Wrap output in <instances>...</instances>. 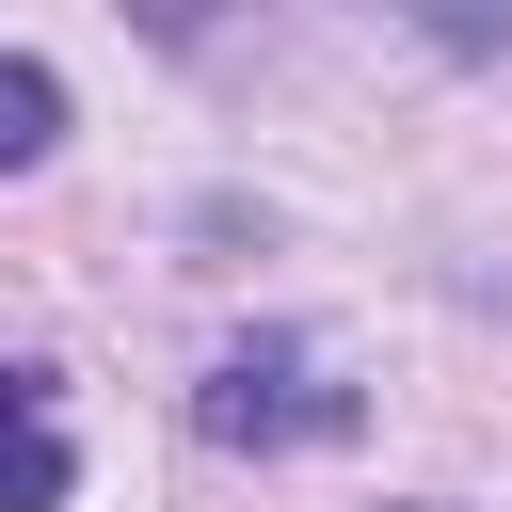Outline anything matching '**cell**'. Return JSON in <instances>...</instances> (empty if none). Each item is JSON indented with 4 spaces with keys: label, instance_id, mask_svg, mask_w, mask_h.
Returning <instances> with one entry per match:
<instances>
[{
    "label": "cell",
    "instance_id": "cell-1",
    "mask_svg": "<svg viewBox=\"0 0 512 512\" xmlns=\"http://www.w3.org/2000/svg\"><path fill=\"white\" fill-rule=\"evenodd\" d=\"M192 432H208V448H320V432H352V384H336L320 336H240V352L192 384Z\"/></svg>",
    "mask_w": 512,
    "mask_h": 512
},
{
    "label": "cell",
    "instance_id": "cell-2",
    "mask_svg": "<svg viewBox=\"0 0 512 512\" xmlns=\"http://www.w3.org/2000/svg\"><path fill=\"white\" fill-rule=\"evenodd\" d=\"M64 480H80L64 400H48V368H16V352H0V512H64Z\"/></svg>",
    "mask_w": 512,
    "mask_h": 512
},
{
    "label": "cell",
    "instance_id": "cell-3",
    "mask_svg": "<svg viewBox=\"0 0 512 512\" xmlns=\"http://www.w3.org/2000/svg\"><path fill=\"white\" fill-rule=\"evenodd\" d=\"M48 144H64V80H48L32 48H0V176H16V160H48Z\"/></svg>",
    "mask_w": 512,
    "mask_h": 512
},
{
    "label": "cell",
    "instance_id": "cell-4",
    "mask_svg": "<svg viewBox=\"0 0 512 512\" xmlns=\"http://www.w3.org/2000/svg\"><path fill=\"white\" fill-rule=\"evenodd\" d=\"M384 512H464V496H384Z\"/></svg>",
    "mask_w": 512,
    "mask_h": 512
}]
</instances>
